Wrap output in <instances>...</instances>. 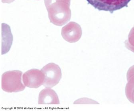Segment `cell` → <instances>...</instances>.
I'll use <instances>...</instances> for the list:
<instances>
[{
  "label": "cell",
  "mask_w": 134,
  "mask_h": 111,
  "mask_svg": "<svg viewBox=\"0 0 134 111\" xmlns=\"http://www.w3.org/2000/svg\"><path fill=\"white\" fill-rule=\"evenodd\" d=\"M51 23L62 26L68 23L71 17L70 0H44Z\"/></svg>",
  "instance_id": "1"
},
{
  "label": "cell",
  "mask_w": 134,
  "mask_h": 111,
  "mask_svg": "<svg viewBox=\"0 0 134 111\" xmlns=\"http://www.w3.org/2000/svg\"><path fill=\"white\" fill-rule=\"evenodd\" d=\"M23 72L19 70L5 72L2 75L1 87L3 91L8 93L23 91L25 86L22 82Z\"/></svg>",
  "instance_id": "2"
},
{
  "label": "cell",
  "mask_w": 134,
  "mask_h": 111,
  "mask_svg": "<svg viewBox=\"0 0 134 111\" xmlns=\"http://www.w3.org/2000/svg\"><path fill=\"white\" fill-rule=\"evenodd\" d=\"M41 70L44 74V81L43 85L46 88H51L60 82L62 74L60 68L57 64L54 63H48Z\"/></svg>",
  "instance_id": "3"
},
{
  "label": "cell",
  "mask_w": 134,
  "mask_h": 111,
  "mask_svg": "<svg viewBox=\"0 0 134 111\" xmlns=\"http://www.w3.org/2000/svg\"><path fill=\"white\" fill-rule=\"evenodd\" d=\"M88 3L99 11H109L113 13L127 6L131 0H86Z\"/></svg>",
  "instance_id": "4"
},
{
  "label": "cell",
  "mask_w": 134,
  "mask_h": 111,
  "mask_svg": "<svg viewBox=\"0 0 134 111\" xmlns=\"http://www.w3.org/2000/svg\"><path fill=\"white\" fill-rule=\"evenodd\" d=\"M44 74L41 70L33 69L27 71L23 75V80L25 86L31 88H38L43 85Z\"/></svg>",
  "instance_id": "5"
},
{
  "label": "cell",
  "mask_w": 134,
  "mask_h": 111,
  "mask_svg": "<svg viewBox=\"0 0 134 111\" xmlns=\"http://www.w3.org/2000/svg\"><path fill=\"white\" fill-rule=\"evenodd\" d=\"M62 36L66 41L71 43L78 41L82 36V30L77 23L71 22L62 28Z\"/></svg>",
  "instance_id": "6"
},
{
  "label": "cell",
  "mask_w": 134,
  "mask_h": 111,
  "mask_svg": "<svg viewBox=\"0 0 134 111\" xmlns=\"http://www.w3.org/2000/svg\"><path fill=\"white\" fill-rule=\"evenodd\" d=\"M39 104H59L60 101L57 93L53 89L46 88L40 92L39 95Z\"/></svg>",
  "instance_id": "7"
},
{
  "label": "cell",
  "mask_w": 134,
  "mask_h": 111,
  "mask_svg": "<svg viewBox=\"0 0 134 111\" xmlns=\"http://www.w3.org/2000/svg\"><path fill=\"white\" fill-rule=\"evenodd\" d=\"M128 83L125 88L126 95L128 99L134 104V65L129 68L127 73Z\"/></svg>",
  "instance_id": "8"
},
{
  "label": "cell",
  "mask_w": 134,
  "mask_h": 111,
  "mask_svg": "<svg viewBox=\"0 0 134 111\" xmlns=\"http://www.w3.org/2000/svg\"><path fill=\"white\" fill-rule=\"evenodd\" d=\"M126 47L134 53V27L132 29L129 35L128 39L125 43Z\"/></svg>",
  "instance_id": "9"
},
{
  "label": "cell",
  "mask_w": 134,
  "mask_h": 111,
  "mask_svg": "<svg viewBox=\"0 0 134 111\" xmlns=\"http://www.w3.org/2000/svg\"><path fill=\"white\" fill-rule=\"evenodd\" d=\"M15 0H2V2L3 3H10L13 2Z\"/></svg>",
  "instance_id": "10"
}]
</instances>
